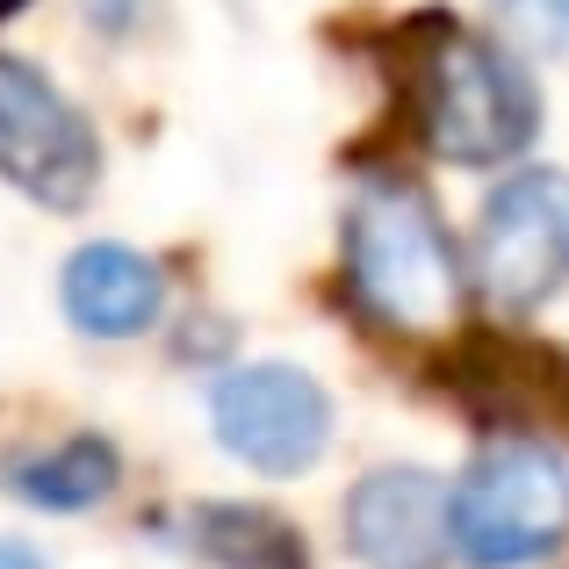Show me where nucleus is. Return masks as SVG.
I'll return each instance as SVG.
<instances>
[{"label":"nucleus","instance_id":"1","mask_svg":"<svg viewBox=\"0 0 569 569\" xmlns=\"http://www.w3.org/2000/svg\"><path fill=\"white\" fill-rule=\"evenodd\" d=\"M339 260H347V296L382 332H403V339L455 332L461 296H469V267H461L440 209L418 181L368 173L347 202Z\"/></svg>","mask_w":569,"mask_h":569},{"label":"nucleus","instance_id":"2","mask_svg":"<svg viewBox=\"0 0 569 569\" xmlns=\"http://www.w3.org/2000/svg\"><path fill=\"white\" fill-rule=\"evenodd\" d=\"M403 101L426 152L447 167H505L541 130V101L512 43H490L440 14L403 43Z\"/></svg>","mask_w":569,"mask_h":569},{"label":"nucleus","instance_id":"3","mask_svg":"<svg viewBox=\"0 0 569 569\" xmlns=\"http://www.w3.org/2000/svg\"><path fill=\"white\" fill-rule=\"evenodd\" d=\"M447 541L469 569H527L569 541V461L548 440L498 432L447 490Z\"/></svg>","mask_w":569,"mask_h":569},{"label":"nucleus","instance_id":"4","mask_svg":"<svg viewBox=\"0 0 569 569\" xmlns=\"http://www.w3.org/2000/svg\"><path fill=\"white\" fill-rule=\"evenodd\" d=\"M469 281L512 318H527L556 289H569V173L562 167H512L483 194Z\"/></svg>","mask_w":569,"mask_h":569},{"label":"nucleus","instance_id":"5","mask_svg":"<svg viewBox=\"0 0 569 569\" xmlns=\"http://www.w3.org/2000/svg\"><path fill=\"white\" fill-rule=\"evenodd\" d=\"M0 181L43 209H87L101 188V138L43 66L0 51Z\"/></svg>","mask_w":569,"mask_h":569},{"label":"nucleus","instance_id":"6","mask_svg":"<svg viewBox=\"0 0 569 569\" xmlns=\"http://www.w3.org/2000/svg\"><path fill=\"white\" fill-rule=\"evenodd\" d=\"M209 432L252 476H303L332 447V397L296 361H246L209 382Z\"/></svg>","mask_w":569,"mask_h":569},{"label":"nucleus","instance_id":"7","mask_svg":"<svg viewBox=\"0 0 569 569\" xmlns=\"http://www.w3.org/2000/svg\"><path fill=\"white\" fill-rule=\"evenodd\" d=\"M447 389L498 432H527V440L569 432V353L556 347H533V339H512V332L469 339L447 361Z\"/></svg>","mask_w":569,"mask_h":569},{"label":"nucleus","instance_id":"8","mask_svg":"<svg viewBox=\"0 0 569 569\" xmlns=\"http://www.w3.org/2000/svg\"><path fill=\"white\" fill-rule=\"evenodd\" d=\"M347 548L368 569H440L455 556L447 541V483L418 461L368 469L347 490Z\"/></svg>","mask_w":569,"mask_h":569},{"label":"nucleus","instance_id":"9","mask_svg":"<svg viewBox=\"0 0 569 569\" xmlns=\"http://www.w3.org/2000/svg\"><path fill=\"white\" fill-rule=\"evenodd\" d=\"M58 310L80 339H138L167 310V274L152 252L123 246V238H94L58 267Z\"/></svg>","mask_w":569,"mask_h":569},{"label":"nucleus","instance_id":"10","mask_svg":"<svg viewBox=\"0 0 569 569\" xmlns=\"http://www.w3.org/2000/svg\"><path fill=\"white\" fill-rule=\"evenodd\" d=\"M116 483H123V455L101 432H72V440L22 447V455L0 461V490L22 498L29 512H58V519L94 512L101 498H116Z\"/></svg>","mask_w":569,"mask_h":569},{"label":"nucleus","instance_id":"11","mask_svg":"<svg viewBox=\"0 0 569 569\" xmlns=\"http://www.w3.org/2000/svg\"><path fill=\"white\" fill-rule=\"evenodd\" d=\"M181 541L217 569H310V548L267 505H194Z\"/></svg>","mask_w":569,"mask_h":569},{"label":"nucleus","instance_id":"12","mask_svg":"<svg viewBox=\"0 0 569 569\" xmlns=\"http://www.w3.org/2000/svg\"><path fill=\"white\" fill-rule=\"evenodd\" d=\"M490 22L519 58H569V0H490Z\"/></svg>","mask_w":569,"mask_h":569},{"label":"nucleus","instance_id":"13","mask_svg":"<svg viewBox=\"0 0 569 569\" xmlns=\"http://www.w3.org/2000/svg\"><path fill=\"white\" fill-rule=\"evenodd\" d=\"M144 8H152V0H87V22L109 29V37H123V29L144 22Z\"/></svg>","mask_w":569,"mask_h":569},{"label":"nucleus","instance_id":"14","mask_svg":"<svg viewBox=\"0 0 569 569\" xmlns=\"http://www.w3.org/2000/svg\"><path fill=\"white\" fill-rule=\"evenodd\" d=\"M0 569H51V562H43V556H37L29 541H14V533H0Z\"/></svg>","mask_w":569,"mask_h":569},{"label":"nucleus","instance_id":"15","mask_svg":"<svg viewBox=\"0 0 569 569\" xmlns=\"http://www.w3.org/2000/svg\"><path fill=\"white\" fill-rule=\"evenodd\" d=\"M14 8H29V0H0V14H14Z\"/></svg>","mask_w":569,"mask_h":569}]
</instances>
